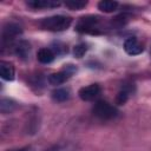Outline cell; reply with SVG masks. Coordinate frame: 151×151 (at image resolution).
Instances as JSON below:
<instances>
[{"instance_id": "cell-1", "label": "cell", "mask_w": 151, "mask_h": 151, "mask_svg": "<svg viewBox=\"0 0 151 151\" xmlns=\"http://www.w3.org/2000/svg\"><path fill=\"white\" fill-rule=\"evenodd\" d=\"M72 24V18L66 15H52L48 18H44L40 21L41 28L52 32H60L67 29Z\"/></svg>"}, {"instance_id": "cell-2", "label": "cell", "mask_w": 151, "mask_h": 151, "mask_svg": "<svg viewBox=\"0 0 151 151\" xmlns=\"http://www.w3.org/2000/svg\"><path fill=\"white\" fill-rule=\"evenodd\" d=\"M92 112L96 117H98L99 119H103V120L112 119L118 114V110L113 105H111L110 103H107L105 100L97 101L92 109Z\"/></svg>"}, {"instance_id": "cell-3", "label": "cell", "mask_w": 151, "mask_h": 151, "mask_svg": "<svg viewBox=\"0 0 151 151\" xmlns=\"http://www.w3.org/2000/svg\"><path fill=\"white\" fill-rule=\"evenodd\" d=\"M100 22V18L97 15H86L80 18L76 29L81 33H96Z\"/></svg>"}, {"instance_id": "cell-4", "label": "cell", "mask_w": 151, "mask_h": 151, "mask_svg": "<svg viewBox=\"0 0 151 151\" xmlns=\"http://www.w3.org/2000/svg\"><path fill=\"white\" fill-rule=\"evenodd\" d=\"M100 93V86L98 84H90L87 86L81 87L78 91V96L80 97V99L85 100V101H90L93 100L94 98H97Z\"/></svg>"}, {"instance_id": "cell-5", "label": "cell", "mask_w": 151, "mask_h": 151, "mask_svg": "<svg viewBox=\"0 0 151 151\" xmlns=\"http://www.w3.org/2000/svg\"><path fill=\"white\" fill-rule=\"evenodd\" d=\"M21 32H22V29L18 24L8 22L2 29V42L4 44L9 42L12 39H14V37L19 35Z\"/></svg>"}, {"instance_id": "cell-6", "label": "cell", "mask_w": 151, "mask_h": 151, "mask_svg": "<svg viewBox=\"0 0 151 151\" xmlns=\"http://www.w3.org/2000/svg\"><path fill=\"white\" fill-rule=\"evenodd\" d=\"M124 51L130 55H137V54H140L144 51V47L137 40V38L131 37V38H127L124 41Z\"/></svg>"}, {"instance_id": "cell-7", "label": "cell", "mask_w": 151, "mask_h": 151, "mask_svg": "<svg viewBox=\"0 0 151 151\" xmlns=\"http://www.w3.org/2000/svg\"><path fill=\"white\" fill-rule=\"evenodd\" d=\"M26 4L28 7L33 9H47L60 6V1H55V0H29Z\"/></svg>"}, {"instance_id": "cell-8", "label": "cell", "mask_w": 151, "mask_h": 151, "mask_svg": "<svg viewBox=\"0 0 151 151\" xmlns=\"http://www.w3.org/2000/svg\"><path fill=\"white\" fill-rule=\"evenodd\" d=\"M0 76L4 80H7V81L13 80L15 76V70H14L13 64H11L9 61L1 60L0 61Z\"/></svg>"}, {"instance_id": "cell-9", "label": "cell", "mask_w": 151, "mask_h": 151, "mask_svg": "<svg viewBox=\"0 0 151 151\" xmlns=\"http://www.w3.org/2000/svg\"><path fill=\"white\" fill-rule=\"evenodd\" d=\"M131 92H133V84H125L116 97V104L123 105L127 101Z\"/></svg>"}, {"instance_id": "cell-10", "label": "cell", "mask_w": 151, "mask_h": 151, "mask_svg": "<svg viewBox=\"0 0 151 151\" xmlns=\"http://www.w3.org/2000/svg\"><path fill=\"white\" fill-rule=\"evenodd\" d=\"M29 51H31V45H29V42H27L26 40H20V41L17 42V45L14 46V53H15L18 57L22 58V59L27 58V55L29 54Z\"/></svg>"}, {"instance_id": "cell-11", "label": "cell", "mask_w": 151, "mask_h": 151, "mask_svg": "<svg viewBox=\"0 0 151 151\" xmlns=\"http://www.w3.org/2000/svg\"><path fill=\"white\" fill-rule=\"evenodd\" d=\"M68 78H70V74L66 71H60V72H57V73H52L48 77V83L53 86H57V85L64 84Z\"/></svg>"}, {"instance_id": "cell-12", "label": "cell", "mask_w": 151, "mask_h": 151, "mask_svg": "<svg viewBox=\"0 0 151 151\" xmlns=\"http://www.w3.org/2000/svg\"><path fill=\"white\" fill-rule=\"evenodd\" d=\"M37 59L41 64H50L54 59V52L51 48H40L37 54Z\"/></svg>"}, {"instance_id": "cell-13", "label": "cell", "mask_w": 151, "mask_h": 151, "mask_svg": "<svg viewBox=\"0 0 151 151\" xmlns=\"http://www.w3.org/2000/svg\"><path fill=\"white\" fill-rule=\"evenodd\" d=\"M15 107H17V103L13 99L1 98V100H0V111H1V113H4V114L9 113V112L14 111Z\"/></svg>"}, {"instance_id": "cell-14", "label": "cell", "mask_w": 151, "mask_h": 151, "mask_svg": "<svg viewBox=\"0 0 151 151\" xmlns=\"http://www.w3.org/2000/svg\"><path fill=\"white\" fill-rule=\"evenodd\" d=\"M71 96V92L68 88H65V87H61V88H55L53 92H52V98L53 100L55 101H65L70 98Z\"/></svg>"}, {"instance_id": "cell-15", "label": "cell", "mask_w": 151, "mask_h": 151, "mask_svg": "<svg viewBox=\"0 0 151 151\" xmlns=\"http://www.w3.org/2000/svg\"><path fill=\"white\" fill-rule=\"evenodd\" d=\"M118 7V2L117 1H112V0H103L98 2V8L101 12L105 13H111L113 11H116Z\"/></svg>"}, {"instance_id": "cell-16", "label": "cell", "mask_w": 151, "mask_h": 151, "mask_svg": "<svg viewBox=\"0 0 151 151\" xmlns=\"http://www.w3.org/2000/svg\"><path fill=\"white\" fill-rule=\"evenodd\" d=\"M87 5V1H84V0H68L65 2V6L68 7L70 9H83L85 6Z\"/></svg>"}, {"instance_id": "cell-17", "label": "cell", "mask_w": 151, "mask_h": 151, "mask_svg": "<svg viewBox=\"0 0 151 151\" xmlns=\"http://www.w3.org/2000/svg\"><path fill=\"white\" fill-rule=\"evenodd\" d=\"M86 52H87V45L84 44V42L76 45L74 48H73V54H74L76 58H83Z\"/></svg>"}, {"instance_id": "cell-18", "label": "cell", "mask_w": 151, "mask_h": 151, "mask_svg": "<svg viewBox=\"0 0 151 151\" xmlns=\"http://www.w3.org/2000/svg\"><path fill=\"white\" fill-rule=\"evenodd\" d=\"M12 151H26V150H24V149H20V150H12Z\"/></svg>"}]
</instances>
